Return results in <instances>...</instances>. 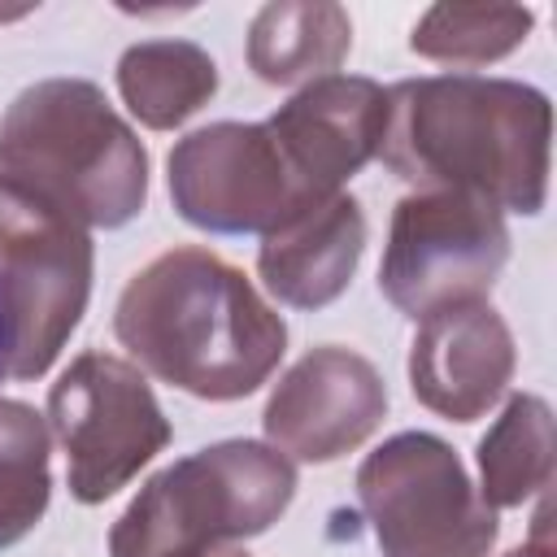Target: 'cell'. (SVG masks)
I'll return each instance as SVG.
<instances>
[{
    "mask_svg": "<svg viewBox=\"0 0 557 557\" xmlns=\"http://www.w3.org/2000/svg\"><path fill=\"white\" fill-rule=\"evenodd\" d=\"M296 496V466L257 440L209 444L157 470L109 531V557H209L270 531Z\"/></svg>",
    "mask_w": 557,
    "mask_h": 557,
    "instance_id": "obj_4",
    "label": "cell"
},
{
    "mask_svg": "<svg viewBox=\"0 0 557 557\" xmlns=\"http://www.w3.org/2000/svg\"><path fill=\"white\" fill-rule=\"evenodd\" d=\"M0 170L87 231H117L148 205V148L87 78H44L4 109Z\"/></svg>",
    "mask_w": 557,
    "mask_h": 557,
    "instance_id": "obj_3",
    "label": "cell"
},
{
    "mask_svg": "<svg viewBox=\"0 0 557 557\" xmlns=\"http://www.w3.org/2000/svg\"><path fill=\"white\" fill-rule=\"evenodd\" d=\"M513 366V335L487 300L426 313L409 344V387L418 405L448 422L483 418L505 396Z\"/></svg>",
    "mask_w": 557,
    "mask_h": 557,
    "instance_id": "obj_12",
    "label": "cell"
},
{
    "mask_svg": "<svg viewBox=\"0 0 557 557\" xmlns=\"http://www.w3.org/2000/svg\"><path fill=\"white\" fill-rule=\"evenodd\" d=\"M387 418V383L344 344L309 348L270 392L261 431L287 461L326 466L361 448Z\"/></svg>",
    "mask_w": 557,
    "mask_h": 557,
    "instance_id": "obj_10",
    "label": "cell"
},
{
    "mask_svg": "<svg viewBox=\"0 0 557 557\" xmlns=\"http://www.w3.org/2000/svg\"><path fill=\"white\" fill-rule=\"evenodd\" d=\"M509 261V226L505 213L453 187L409 191L392 209L379 292L413 322L435 309L483 300Z\"/></svg>",
    "mask_w": 557,
    "mask_h": 557,
    "instance_id": "obj_7",
    "label": "cell"
},
{
    "mask_svg": "<svg viewBox=\"0 0 557 557\" xmlns=\"http://www.w3.org/2000/svg\"><path fill=\"white\" fill-rule=\"evenodd\" d=\"M52 431L26 400L0 396V553L22 544L52 496Z\"/></svg>",
    "mask_w": 557,
    "mask_h": 557,
    "instance_id": "obj_17",
    "label": "cell"
},
{
    "mask_svg": "<svg viewBox=\"0 0 557 557\" xmlns=\"http://www.w3.org/2000/svg\"><path fill=\"white\" fill-rule=\"evenodd\" d=\"M48 431L65 453L70 496L83 505L122 492L174 435L144 370L96 348L74 357L52 383Z\"/></svg>",
    "mask_w": 557,
    "mask_h": 557,
    "instance_id": "obj_8",
    "label": "cell"
},
{
    "mask_svg": "<svg viewBox=\"0 0 557 557\" xmlns=\"http://www.w3.org/2000/svg\"><path fill=\"white\" fill-rule=\"evenodd\" d=\"M117 344L152 379L200 396H252L287 352L283 313L226 257L183 244L152 257L117 296Z\"/></svg>",
    "mask_w": 557,
    "mask_h": 557,
    "instance_id": "obj_1",
    "label": "cell"
},
{
    "mask_svg": "<svg viewBox=\"0 0 557 557\" xmlns=\"http://www.w3.org/2000/svg\"><path fill=\"white\" fill-rule=\"evenodd\" d=\"M366 252V213L348 191L305 205L257 248V274L278 305L326 309L339 300Z\"/></svg>",
    "mask_w": 557,
    "mask_h": 557,
    "instance_id": "obj_13",
    "label": "cell"
},
{
    "mask_svg": "<svg viewBox=\"0 0 557 557\" xmlns=\"http://www.w3.org/2000/svg\"><path fill=\"white\" fill-rule=\"evenodd\" d=\"M553 483V409L535 392H513L479 440V496L487 509H518Z\"/></svg>",
    "mask_w": 557,
    "mask_h": 557,
    "instance_id": "obj_16",
    "label": "cell"
},
{
    "mask_svg": "<svg viewBox=\"0 0 557 557\" xmlns=\"http://www.w3.org/2000/svg\"><path fill=\"white\" fill-rule=\"evenodd\" d=\"M265 131L309 196H335L379 157L387 135V91L361 74H326L278 104L265 117Z\"/></svg>",
    "mask_w": 557,
    "mask_h": 557,
    "instance_id": "obj_11",
    "label": "cell"
},
{
    "mask_svg": "<svg viewBox=\"0 0 557 557\" xmlns=\"http://www.w3.org/2000/svg\"><path fill=\"white\" fill-rule=\"evenodd\" d=\"M357 505L383 557H487L500 535L496 509L431 431L383 440L357 470Z\"/></svg>",
    "mask_w": 557,
    "mask_h": 557,
    "instance_id": "obj_5",
    "label": "cell"
},
{
    "mask_svg": "<svg viewBox=\"0 0 557 557\" xmlns=\"http://www.w3.org/2000/svg\"><path fill=\"white\" fill-rule=\"evenodd\" d=\"M13 370V313H9V296H4V278H0V379Z\"/></svg>",
    "mask_w": 557,
    "mask_h": 557,
    "instance_id": "obj_19",
    "label": "cell"
},
{
    "mask_svg": "<svg viewBox=\"0 0 557 557\" xmlns=\"http://www.w3.org/2000/svg\"><path fill=\"white\" fill-rule=\"evenodd\" d=\"M209 557H252V553H239V548H218V553H209Z\"/></svg>",
    "mask_w": 557,
    "mask_h": 557,
    "instance_id": "obj_21",
    "label": "cell"
},
{
    "mask_svg": "<svg viewBox=\"0 0 557 557\" xmlns=\"http://www.w3.org/2000/svg\"><path fill=\"white\" fill-rule=\"evenodd\" d=\"M548 144L553 104L531 83L435 74L387 87L379 157L418 191H474L500 213L535 218L548 196Z\"/></svg>",
    "mask_w": 557,
    "mask_h": 557,
    "instance_id": "obj_2",
    "label": "cell"
},
{
    "mask_svg": "<svg viewBox=\"0 0 557 557\" xmlns=\"http://www.w3.org/2000/svg\"><path fill=\"white\" fill-rule=\"evenodd\" d=\"M352 52V22L331 0H274L248 26V70L270 87L313 83Z\"/></svg>",
    "mask_w": 557,
    "mask_h": 557,
    "instance_id": "obj_14",
    "label": "cell"
},
{
    "mask_svg": "<svg viewBox=\"0 0 557 557\" xmlns=\"http://www.w3.org/2000/svg\"><path fill=\"white\" fill-rule=\"evenodd\" d=\"M505 557H553V548H548V540H544V527L535 531L531 544H522V548H513V553H505Z\"/></svg>",
    "mask_w": 557,
    "mask_h": 557,
    "instance_id": "obj_20",
    "label": "cell"
},
{
    "mask_svg": "<svg viewBox=\"0 0 557 557\" xmlns=\"http://www.w3.org/2000/svg\"><path fill=\"white\" fill-rule=\"evenodd\" d=\"M535 26L522 4H431L413 30L409 48L440 65H487L509 57Z\"/></svg>",
    "mask_w": 557,
    "mask_h": 557,
    "instance_id": "obj_18",
    "label": "cell"
},
{
    "mask_svg": "<svg viewBox=\"0 0 557 557\" xmlns=\"http://www.w3.org/2000/svg\"><path fill=\"white\" fill-rule=\"evenodd\" d=\"M0 278L13 313V379H39L83 322L91 235L48 196L0 170Z\"/></svg>",
    "mask_w": 557,
    "mask_h": 557,
    "instance_id": "obj_6",
    "label": "cell"
},
{
    "mask_svg": "<svg viewBox=\"0 0 557 557\" xmlns=\"http://www.w3.org/2000/svg\"><path fill=\"white\" fill-rule=\"evenodd\" d=\"M117 91L148 131H174L218 96V65L191 39H144L117 61Z\"/></svg>",
    "mask_w": 557,
    "mask_h": 557,
    "instance_id": "obj_15",
    "label": "cell"
},
{
    "mask_svg": "<svg viewBox=\"0 0 557 557\" xmlns=\"http://www.w3.org/2000/svg\"><path fill=\"white\" fill-rule=\"evenodd\" d=\"M170 200L209 235H270L313 200L265 122H213L170 148Z\"/></svg>",
    "mask_w": 557,
    "mask_h": 557,
    "instance_id": "obj_9",
    "label": "cell"
}]
</instances>
